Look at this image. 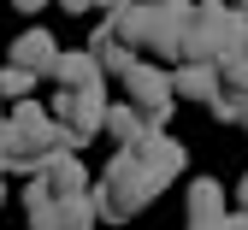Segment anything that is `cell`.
Here are the masks:
<instances>
[{"mask_svg": "<svg viewBox=\"0 0 248 230\" xmlns=\"http://www.w3.org/2000/svg\"><path fill=\"white\" fill-rule=\"evenodd\" d=\"M248 47V18L225 0H189L183 12V36H177V65H219Z\"/></svg>", "mask_w": 248, "mask_h": 230, "instance_id": "obj_1", "label": "cell"}, {"mask_svg": "<svg viewBox=\"0 0 248 230\" xmlns=\"http://www.w3.org/2000/svg\"><path fill=\"white\" fill-rule=\"evenodd\" d=\"M89 201H95V218H112V224H124V218H136V213L154 201V189H148V177L136 171V159L118 148V159H107L101 183L89 189Z\"/></svg>", "mask_w": 248, "mask_h": 230, "instance_id": "obj_2", "label": "cell"}, {"mask_svg": "<svg viewBox=\"0 0 248 230\" xmlns=\"http://www.w3.org/2000/svg\"><path fill=\"white\" fill-rule=\"evenodd\" d=\"M47 112H53V130H59V148L77 153V148L95 142L101 124H107V83L101 89H83V94H65V89H59V101Z\"/></svg>", "mask_w": 248, "mask_h": 230, "instance_id": "obj_3", "label": "cell"}, {"mask_svg": "<svg viewBox=\"0 0 248 230\" xmlns=\"http://www.w3.org/2000/svg\"><path fill=\"white\" fill-rule=\"evenodd\" d=\"M24 213H30V230H95V201L89 195H47L36 177L24 189Z\"/></svg>", "mask_w": 248, "mask_h": 230, "instance_id": "obj_4", "label": "cell"}, {"mask_svg": "<svg viewBox=\"0 0 248 230\" xmlns=\"http://www.w3.org/2000/svg\"><path fill=\"white\" fill-rule=\"evenodd\" d=\"M118 83H124V94H130V107L142 112V124H148V130H166V118L177 112V94H171V77L160 71V65L136 59Z\"/></svg>", "mask_w": 248, "mask_h": 230, "instance_id": "obj_5", "label": "cell"}, {"mask_svg": "<svg viewBox=\"0 0 248 230\" xmlns=\"http://www.w3.org/2000/svg\"><path fill=\"white\" fill-rule=\"evenodd\" d=\"M124 153L136 159V171L148 177V189H154V195H160L166 183H177V177H183V166H189L183 142H177V136H166V130H142V136L124 148Z\"/></svg>", "mask_w": 248, "mask_h": 230, "instance_id": "obj_6", "label": "cell"}, {"mask_svg": "<svg viewBox=\"0 0 248 230\" xmlns=\"http://www.w3.org/2000/svg\"><path fill=\"white\" fill-rule=\"evenodd\" d=\"M36 183H42L47 195H89V171H83V159H77V153H65V148L42 159Z\"/></svg>", "mask_w": 248, "mask_h": 230, "instance_id": "obj_7", "label": "cell"}, {"mask_svg": "<svg viewBox=\"0 0 248 230\" xmlns=\"http://www.w3.org/2000/svg\"><path fill=\"white\" fill-rule=\"evenodd\" d=\"M53 59H59V42L47 36V30H24V36L12 42V53H6V65H18V71H30V77H47Z\"/></svg>", "mask_w": 248, "mask_h": 230, "instance_id": "obj_8", "label": "cell"}, {"mask_svg": "<svg viewBox=\"0 0 248 230\" xmlns=\"http://www.w3.org/2000/svg\"><path fill=\"white\" fill-rule=\"evenodd\" d=\"M171 77V94L177 101H195V107H213L219 101V65H177Z\"/></svg>", "mask_w": 248, "mask_h": 230, "instance_id": "obj_9", "label": "cell"}, {"mask_svg": "<svg viewBox=\"0 0 248 230\" xmlns=\"http://www.w3.org/2000/svg\"><path fill=\"white\" fill-rule=\"evenodd\" d=\"M47 77L65 89V94H83V89H101V83H107V77H101V65L89 59V47H83V53H59Z\"/></svg>", "mask_w": 248, "mask_h": 230, "instance_id": "obj_10", "label": "cell"}, {"mask_svg": "<svg viewBox=\"0 0 248 230\" xmlns=\"http://www.w3.org/2000/svg\"><path fill=\"white\" fill-rule=\"evenodd\" d=\"M89 59H95V65H101V77H124V71H130V65H136V53H130V47H124V42L112 36V30H107V24L95 30V36H89Z\"/></svg>", "mask_w": 248, "mask_h": 230, "instance_id": "obj_11", "label": "cell"}, {"mask_svg": "<svg viewBox=\"0 0 248 230\" xmlns=\"http://www.w3.org/2000/svg\"><path fill=\"white\" fill-rule=\"evenodd\" d=\"M101 130H107V136H112L118 148H130V142L142 136L148 124H142V112H136L130 101H118V107H107V124H101Z\"/></svg>", "mask_w": 248, "mask_h": 230, "instance_id": "obj_12", "label": "cell"}, {"mask_svg": "<svg viewBox=\"0 0 248 230\" xmlns=\"http://www.w3.org/2000/svg\"><path fill=\"white\" fill-rule=\"evenodd\" d=\"M219 89L248 94V47H242V53H231V59H219Z\"/></svg>", "mask_w": 248, "mask_h": 230, "instance_id": "obj_13", "label": "cell"}, {"mask_svg": "<svg viewBox=\"0 0 248 230\" xmlns=\"http://www.w3.org/2000/svg\"><path fill=\"white\" fill-rule=\"evenodd\" d=\"M42 77L18 71V65H0V101H30V89H36Z\"/></svg>", "mask_w": 248, "mask_h": 230, "instance_id": "obj_14", "label": "cell"}, {"mask_svg": "<svg viewBox=\"0 0 248 230\" xmlns=\"http://www.w3.org/2000/svg\"><path fill=\"white\" fill-rule=\"evenodd\" d=\"M242 101H248V94H231V89H219V101H213L207 112L219 118V124H236V118H242Z\"/></svg>", "mask_w": 248, "mask_h": 230, "instance_id": "obj_15", "label": "cell"}, {"mask_svg": "<svg viewBox=\"0 0 248 230\" xmlns=\"http://www.w3.org/2000/svg\"><path fill=\"white\" fill-rule=\"evenodd\" d=\"M12 171V148H6V130H0V177Z\"/></svg>", "mask_w": 248, "mask_h": 230, "instance_id": "obj_16", "label": "cell"}, {"mask_svg": "<svg viewBox=\"0 0 248 230\" xmlns=\"http://www.w3.org/2000/svg\"><path fill=\"white\" fill-rule=\"evenodd\" d=\"M189 230H225V218H189Z\"/></svg>", "mask_w": 248, "mask_h": 230, "instance_id": "obj_17", "label": "cell"}, {"mask_svg": "<svg viewBox=\"0 0 248 230\" xmlns=\"http://www.w3.org/2000/svg\"><path fill=\"white\" fill-rule=\"evenodd\" d=\"M225 230H248V213H225Z\"/></svg>", "mask_w": 248, "mask_h": 230, "instance_id": "obj_18", "label": "cell"}, {"mask_svg": "<svg viewBox=\"0 0 248 230\" xmlns=\"http://www.w3.org/2000/svg\"><path fill=\"white\" fill-rule=\"evenodd\" d=\"M130 6H189V0H130Z\"/></svg>", "mask_w": 248, "mask_h": 230, "instance_id": "obj_19", "label": "cell"}, {"mask_svg": "<svg viewBox=\"0 0 248 230\" xmlns=\"http://www.w3.org/2000/svg\"><path fill=\"white\" fill-rule=\"evenodd\" d=\"M59 6H65V12H89V6H95V0H59Z\"/></svg>", "mask_w": 248, "mask_h": 230, "instance_id": "obj_20", "label": "cell"}, {"mask_svg": "<svg viewBox=\"0 0 248 230\" xmlns=\"http://www.w3.org/2000/svg\"><path fill=\"white\" fill-rule=\"evenodd\" d=\"M12 6H18V12H42L47 0H12Z\"/></svg>", "mask_w": 248, "mask_h": 230, "instance_id": "obj_21", "label": "cell"}, {"mask_svg": "<svg viewBox=\"0 0 248 230\" xmlns=\"http://www.w3.org/2000/svg\"><path fill=\"white\" fill-rule=\"evenodd\" d=\"M236 201H242V213H248V177H242V183H236Z\"/></svg>", "mask_w": 248, "mask_h": 230, "instance_id": "obj_22", "label": "cell"}, {"mask_svg": "<svg viewBox=\"0 0 248 230\" xmlns=\"http://www.w3.org/2000/svg\"><path fill=\"white\" fill-rule=\"evenodd\" d=\"M236 124H248V101H242V118H236Z\"/></svg>", "mask_w": 248, "mask_h": 230, "instance_id": "obj_23", "label": "cell"}, {"mask_svg": "<svg viewBox=\"0 0 248 230\" xmlns=\"http://www.w3.org/2000/svg\"><path fill=\"white\" fill-rule=\"evenodd\" d=\"M236 12H242V18H248V0H242V6H236Z\"/></svg>", "mask_w": 248, "mask_h": 230, "instance_id": "obj_24", "label": "cell"}, {"mask_svg": "<svg viewBox=\"0 0 248 230\" xmlns=\"http://www.w3.org/2000/svg\"><path fill=\"white\" fill-rule=\"evenodd\" d=\"M225 6H242V0H225Z\"/></svg>", "mask_w": 248, "mask_h": 230, "instance_id": "obj_25", "label": "cell"}, {"mask_svg": "<svg viewBox=\"0 0 248 230\" xmlns=\"http://www.w3.org/2000/svg\"><path fill=\"white\" fill-rule=\"evenodd\" d=\"M0 130H6V112H0Z\"/></svg>", "mask_w": 248, "mask_h": 230, "instance_id": "obj_26", "label": "cell"}, {"mask_svg": "<svg viewBox=\"0 0 248 230\" xmlns=\"http://www.w3.org/2000/svg\"><path fill=\"white\" fill-rule=\"evenodd\" d=\"M0 207H6V195H0Z\"/></svg>", "mask_w": 248, "mask_h": 230, "instance_id": "obj_27", "label": "cell"}, {"mask_svg": "<svg viewBox=\"0 0 248 230\" xmlns=\"http://www.w3.org/2000/svg\"><path fill=\"white\" fill-rule=\"evenodd\" d=\"M95 6H101V0H95Z\"/></svg>", "mask_w": 248, "mask_h": 230, "instance_id": "obj_28", "label": "cell"}]
</instances>
